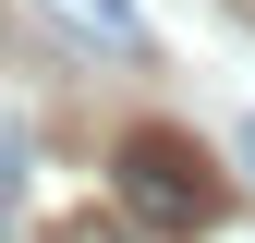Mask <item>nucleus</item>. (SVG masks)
<instances>
[{
    "instance_id": "obj_3",
    "label": "nucleus",
    "mask_w": 255,
    "mask_h": 243,
    "mask_svg": "<svg viewBox=\"0 0 255 243\" xmlns=\"http://www.w3.org/2000/svg\"><path fill=\"white\" fill-rule=\"evenodd\" d=\"M243 170H255V122H243Z\"/></svg>"
},
{
    "instance_id": "obj_2",
    "label": "nucleus",
    "mask_w": 255,
    "mask_h": 243,
    "mask_svg": "<svg viewBox=\"0 0 255 243\" xmlns=\"http://www.w3.org/2000/svg\"><path fill=\"white\" fill-rule=\"evenodd\" d=\"M37 12L73 24L85 49H146V12H134V0H37Z\"/></svg>"
},
{
    "instance_id": "obj_1",
    "label": "nucleus",
    "mask_w": 255,
    "mask_h": 243,
    "mask_svg": "<svg viewBox=\"0 0 255 243\" xmlns=\"http://www.w3.org/2000/svg\"><path fill=\"white\" fill-rule=\"evenodd\" d=\"M110 195H122V219H134L146 243H195V231L231 219V182H219V170H207V146H195V134H170V122H134V134H122Z\"/></svg>"
}]
</instances>
